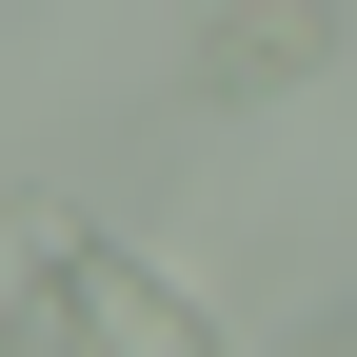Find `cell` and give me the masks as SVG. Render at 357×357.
<instances>
[{
    "label": "cell",
    "mask_w": 357,
    "mask_h": 357,
    "mask_svg": "<svg viewBox=\"0 0 357 357\" xmlns=\"http://www.w3.org/2000/svg\"><path fill=\"white\" fill-rule=\"evenodd\" d=\"M40 278H60V318L79 357H218V318L159 278V258H119V238H79V218H40Z\"/></svg>",
    "instance_id": "cell-1"
},
{
    "label": "cell",
    "mask_w": 357,
    "mask_h": 357,
    "mask_svg": "<svg viewBox=\"0 0 357 357\" xmlns=\"http://www.w3.org/2000/svg\"><path fill=\"white\" fill-rule=\"evenodd\" d=\"M337 60V0H218L199 20V100H298Z\"/></svg>",
    "instance_id": "cell-2"
},
{
    "label": "cell",
    "mask_w": 357,
    "mask_h": 357,
    "mask_svg": "<svg viewBox=\"0 0 357 357\" xmlns=\"http://www.w3.org/2000/svg\"><path fill=\"white\" fill-rule=\"evenodd\" d=\"M0 357H79V318H60V298H20V318H0Z\"/></svg>",
    "instance_id": "cell-3"
}]
</instances>
